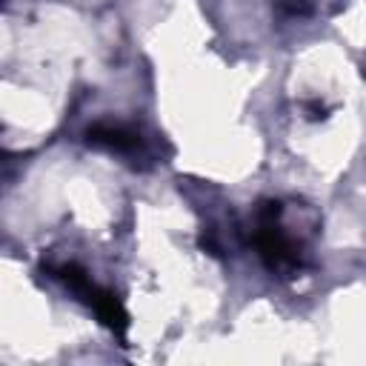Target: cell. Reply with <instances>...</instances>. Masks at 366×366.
<instances>
[{
    "label": "cell",
    "mask_w": 366,
    "mask_h": 366,
    "mask_svg": "<svg viewBox=\"0 0 366 366\" xmlns=\"http://www.w3.org/2000/svg\"><path fill=\"white\" fill-rule=\"evenodd\" d=\"M86 140L92 146H103V149H112V152H134L140 149V134L126 129V126H92Z\"/></svg>",
    "instance_id": "6da1fadb"
}]
</instances>
